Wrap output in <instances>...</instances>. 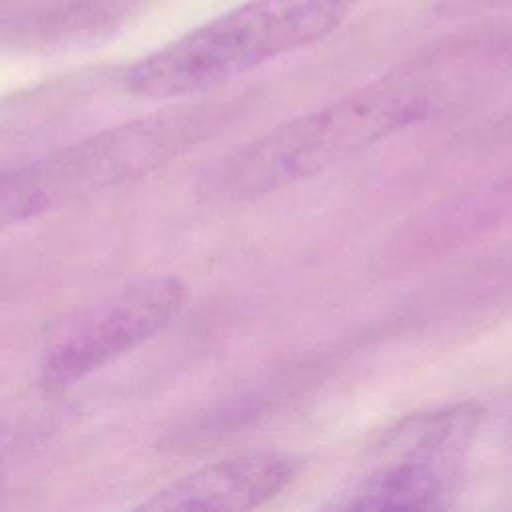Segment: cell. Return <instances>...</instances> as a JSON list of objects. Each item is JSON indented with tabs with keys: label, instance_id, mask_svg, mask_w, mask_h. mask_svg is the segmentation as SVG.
<instances>
[{
	"label": "cell",
	"instance_id": "cell-6",
	"mask_svg": "<svg viewBox=\"0 0 512 512\" xmlns=\"http://www.w3.org/2000/svg\"><path fill=\"white\" fill-rule=\"evenodd\" d=\"M0 462H2V450H0Z\"/></svg>",
	"mask_w": 512,
	"mask_h": 512
},
{
	"label": "cell",
	"instance_id": "cell-2",
	"mask_svg": "<svg viewBox=\"0 0 512 512\" xmlns=\"http://www.w3.org/2000/svg\"><path fill=\"white\" fill-rule=\"evenodd\" d=\"M360 0H246L138 58L122 76L142 98L216 88L336 30Z\"/></svg>",
	"mask_w": 512,
	"mask_h": 512
},
{
	"label": "cell",
	"instance_id": "cell-5",
	"mask_svg": "<svg viewBox=\"0 0 512 512\" xmlns=\"http://www.w3.org/2000/svg\"><path fill=\"white\" fill-rule=\"evenodd\" d=\"M296 470V460L282 452L240 454L180 476L136 508L150 512L254 510L282 494Z\"/></svg>",
	"mask_w": 512,
	"mask_h": 512
},
{
	"label": "cell",
	"instance_id": "cell-3",
	"mask_svg": "<svg viewBox=\"0 0 512 512\" xmlns=\"http://www.w3.org/2000/svg\"><path fill=\"white\" fill-rule=\"evenodd\" d=\"M482 418L484 410L474 402L406 416L376 442L362 474L330 508L356 512L446 508Z\"/></svg>",
	"mask_w": 512,
	"mask_h": 512
},
{
	"label": "cell",
	"instance_id": "cell-1",
	"mask_svg": "<svg viewBox=\"0 0 512 512\" xmlns=\"http://www.w3.org/2000/svg\"><path fill=\"white\" fill-rule=\"evenodd\" d=\"M476 86L466 56L452 44L444 46L246 142L206 172L204 188L226 202L288 188L426 120Z\"/></svg>",
	"mask_w": 512,
	"mask_h": 512
},
{
	"label": "cell",
	"instance_id": "cell-4",
	"mask_svg": "<svg viewBox=\"0 0 512 512\" xmlns=\"http://www.w3.org/2000/svg\"><path fill=\"white\" fill-rule=\"evenodd\" d=\"M184 304V284L170 274L136 280L64 322L46 344L40 382L62 390L164 330Z\"/></svg>",
	"mask_w": 512,
	"mask_h": 512
}]
</instances>
